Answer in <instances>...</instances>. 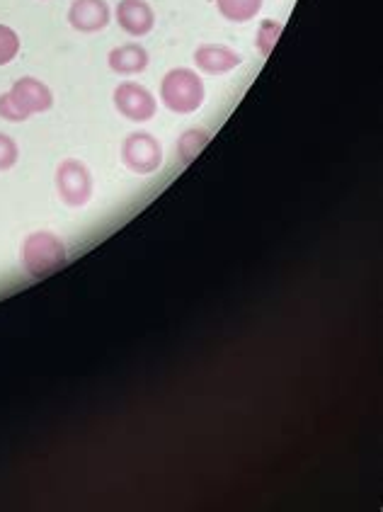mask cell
<instances>
[{"label":"cell","instance_id":"obj_1","mask_svg":"<svg viewBox=\"0 0 383 512\" xmlns=\"http://www.w3.org/2000/svg\"><path fill=\"white\" fill-rule=\"evenodd\" d=\"M204 95V81L192 71V68H173L163 76L160 83V100L168 107L170 112L177 115H192L202 107Z\"/></svg>","mask_w":383,"mask_h":512},{"label":"cell","instance_id":"obj_2","mask_svg":"<svg viewBox=\"0 0 383 512\" xmlns=\"http://www.w3.org/2000/svg\"><path fill=\"white\" fill-rule=\"evenodd\" d=\"M66 246L49 231L30 233L22 243V267L32 277H47L66 265Z\"/></svg>","mask_w":383,"mask_h":512},{"label":"cell","instance_id":"obj_3","mask_svg":"<svg viewBox=\"0 0 383 512\" xmlns=\"http://www.w3.org/2000/svg\"><path fill=\"white\" fill-rule=\"evenodd\" d=\"M122 163L136 175L156 173L163 163V146L148 132L129 134L122 141Z\"/></svg>","mask_w":383,"mask_h":512},{"label":"cell","instance_id":"obj_4","mask_svg":"<svg viewBox=\"0 0 383 512\" xmlns=\"http://www.w3.org/2000/svg\"><path fill=\"white\" fill-rule=\"evenodd\" d=\"M56 190L68 207H83L93 197V175L85 163L68 158L56 170Z\"/></svg>","mask_w":383,"mask_h":512},{"label":"cell","instance_id":"obj_5","mask_svg":"<svg viewBox=\"0 0 383 512\" xmlns=\"http://www.w3.org/2000/svg\"><path fill=\"white\" fill-rule=\"evenodd\" d=\"M114 107L122 117H127L129 122H148V119L156 117V98L144 85L139 83H119L114 88Z\"/></svg>","mask_w":383,"mask_h":512},{"label":"cell","instance_id":"obj_6","mask_svg":"<svg viewBox=\"0 0 383 512\" xmlns=\"http://www.w3.org/2000/svg\"><path fill=\"white\" fill-rule=\"evenodd\" d=\"M8 98L15 105V110L20 112L22 119H30L32 115H39V112H47L54 105V93L49 90V85H44L42 81L30 76L15 81Z\"/></svg>","mask_w":383,"mask_h":512},{"label":"cell","instance_id":"obj_7","mask_svg":"<svg viewBox=\"0 0 383 512\" xmlns=\"http://www.w3.org/2000/svg\"><path fill=\"white\" fill-rule=\"evenodd\" d=\"M110 5L107 0H73L68 8V22L73 30L93 34L110 25Z\"/></svg>","mask_w":383,"mask_h":512},{"label":"cell","instance_id":"obj_8","mask_svg":"<svg viewBox=\"0 0 383 512\" xmlns=\"http://www.w3.org/2000/svg\"><path fill=\"white\" fill-rule=\"evenodd\" d=\"M117 22L131 37H146L156 25V13L146 0H119Z\"/></svg>","mask_w":383,"mask_h":512},{"label":"cell","instance_id":"obj_9","mask_svg":"<svg viewBox=\"0 0 383 512\" xmlns=\"http://www.w3.org/2000/svg\"><path fill=\"white\" fill-rule=\"evenodd\" d=\"M240 61H243V56L236 49L224 47V44H202L194 51V64L209 76H221V73L233 71V68L240 66Z\"/></svg>","mask_w":383,"mask_h":512},{"label":"cell","instance_id":"obj_10","mask_svg":"<svg viewBox=\"0 0 383 512\" xmlns=\"http://www.w3.org/2000/svg\"><path fill=\"white\" fill-rule=\"evenodd\" d=\"M107 64L119 76H136L148 68V51L141 44H122V47L110 51Z\"/></svg>","mask_w":383,"mask_h":512},{"label":"cell","instance_id":"obj_11","mask_svg":"<svg viewBox=\"0 0 383 512\" xmlns=\"http://www.w3.org/2000/svg\"><path fill=\"white\" fill-rule=\"evenodd\" d=\"M265 0H216L221 17L228 22H250L262 10Z\"/></svg>","mask_w":383,"mask_h":512},{"label":"cell","instance_id":"obj_12","mask_svg":"<svg viewBox=\"0 0 383 512\" xmlns=\"http://www.w3.org/2000/svg\"><path fill=\"white\" fill-rule=\"evenodd\" d=\"M207 144H209V134L204 132V129H190V132H185L180 136V141H177L180 161L185 163V166L187 163H192V158H197Z\"/></svg>","mask_w":383,"mask_h":512},{"label":"cell","instance_id":"obj_13","mask_svg":"<svg viewBox=\"0 0 383 512\" xmlns=\"http://www.w3.org/2000/svg\"><path fill=\"white\" fill-rule=\"evenodd\" d=\"M20 54V37L13 27L0 25V66L10 64Z\"/></svg>","mask_w":383,"mask_h":512},{"label":"cell","instance_id":"obj_14","mask_svg":"<svg viewBox=\"0 0 383 512\" xmlns=\"http://www.w3.org/2000/svg\"><path fill=\"white\" fill-rule=\"evenodd\" d=\"M279 34H282V25L274 20H265L260 25V30H257V49H260L262 56H270V51L274 49V44H277Z\"/></svg>","mask_w":383,"mask_h":512},{"label":"cell","instance_id":"obj_15","mask_svg":"<svg viewBox=\"0 0 383 512\" xmlns=\"http://www.w3.org/2000/svg\"><path fill=\"white\" fill-rule=\"evenodd\" d=\"M20 158V149H17L15 139H10L8 134L0 132V170H10Z\"/></svg>","mask_w":383,"mask_h":512}]
</instances>
